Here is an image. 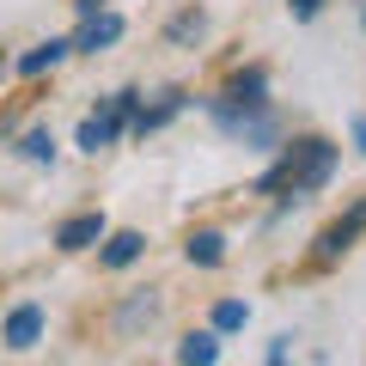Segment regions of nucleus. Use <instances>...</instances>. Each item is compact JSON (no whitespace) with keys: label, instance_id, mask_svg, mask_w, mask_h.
Wrapping results in <instances>:
<instances>
[{"label":"nucleus","instance_id":"7","mask_svg":"<svg viewBox=\"0 0 366 366\" xmlns=\"http://www.w3.org/2000/svg\"><path fill=\"white\" fill-rule=\"evenodd\" d=\"M110 43H122V19H117V13H98V19H86V25H79L74 49H79V55H104Z\"/></svg>","mask_w":366,"mask_h":366},{"label":"nucleus","instance_id":"14","mask_svg":"<svg viewBox=\"0 0 366 366\" xmlns=\"http://www.w3.org/2000/svg\"><path fill=\"white\" fill-rule=\"evenodd\" d=\"M183 257L202 262V269H220V262H226V238L220 232H189V238H183Z\"/></svg>","mask_w":366,"mask_h":366},{"label":"nucleus","instance_id":"13","mask_svg":"<svg viewBox=\"0 0 366 366\" xmlns=\"http://www.w3.org/2000/svg\"><path fill=\"white\" fill-rule=\"evenodd\" d=\"M141 250H147L141 232H110L98 257H104V269H129V262H141Z\"/></svg>","mask_w":366,"mask_h":366},{"label":"nucleus","instance_id":"5","mask_svg":"<svg viewBox=\"0 0 366 366\" xmlns=\"http://www.w3.org/2000/svg\"><path fill=\"white\" fill-rule=\"evenodd\" d=\"M183 110H189V92H183V86L159 92V104H141V117H134V134H141V141H147V134H159V129H165V122H177Z\"/></svg>","mask_w":366,"mask_h":366},{"label":"nucleus","instance_id":"4","mask_svg":"<svg viewBox=\"0 0 366 366\" xmlns=\"http://www.w3.org/2000/svg\"><path fill=\"white\" fill-rule=\"evenodd\" d=\"M220 98H226L232 110H269V74H262V67H244V74L226 79Z\"/></svg>","mask_w":366,"mask_h":366},{"label":"nucleus","instance_id":"11","mask_svg":"<svg viewBox=\"0 0 366 366\" xmlns=\"http://www.w3.org/2000/svg\"><path fill=\"white\" fill-rule=\"evenodd\" d=\"M202 37H208V13H202V6H183V13L165 25V43H177V49H196Z\"/></svg>","mask_w":366,"mask_h":366},{"label":"nucleus","instance_id":"3","mask_svg":"<svg viewBox=\"0 0 366 366\" xmlns=\"http://www.w3.org/2000/svg\"><path fill=\"white\" fill-rule=\"evenodd\" d=\"M159 312H165V293H159V287H141V293H129V300L117 305V317H110V330H117V336H141V330L153 324Z\"/></svg>","mask_w":366,"mask_h":366},{"label":"nucleus","instance_id":"10","mask_svg":"<svg viewBox=\"0 0 366 366\" xmlns=\"http://www.w3.org/2000/svg\"><path fill=\"white\" fill-rule=\"evenodd\" d=\"M43 336V305H13L6 312V348H37Z\"/></svg>","mask_w":366,"mask_h":366},{"label":"nucleus","instance_id":"17","mask_svg":"<svg viewBox=\"0 0 366 366\" xmlns=\"http://www.w3.org/2000/svg\"><path fill=\"white\" fill-rule=\"evenodd\" d=\"M287 13L305 25V19H317V13H324V0H287Z\"/></svg>","mask_w":366,"mask_h":366},{"label":"nucleus","instance_id":"2","mask_svg":"<svg viewBox=\"0 0 366 366\" xmlns=\"http://www.w3.org/2000/svg\"><path fill=\"white\" fill-rule=\"evenodd\" d=\"M360 232H366V196L354 202V208L342 214V220H330L324 232H317V250H312V262H336V257H348Z\"/></svg>","mask_w":366,"mask_h":366},{"label":"nucleus","instance_id":"19","mask_svg":"<svg viewBox=\"0 0 366 366\" xmlns=\"http://www.w3.org/2000/svg\"><path fill=\"white\" fill-rule=\"evenodd\" d=\"M74 6H79V19H98V13H104V0H74Z\"/></svg>","mask_w":366,"mask_h":366},{"label":"nucleus","instance_id":"8","mask_svg":"<svg viewBox=\"0 0 366 366\" xmlns=\"http://www.w3.org/2000/svg\"><path fill=\"white\" fill-rule=\"evenodd\" d=\"M122 129H129V122H122L117 110L104 104V110H98V117H86V122H79V153H104V147L117 141Z\"/></svg>","mask_w":366,"mask_h":366},{"label":"nucleus","instance_id":"12","mask_svg":"<svg viewBox=\"0 0 366 366\" xmlns=\"http://www.w3.org/2000/svg\"><path fill=\"white\" fill-rule=\"evenodd\" d=\"M177 360L183 366H214L220 360V330H189V336L177 342Z\"/></svg>","mask_w":366,"mask_h":366},{"label":"nucleus","instance_id":"20","mask_svg":"<svg viewBox=\"0 0 366 366\" xmlns=\"http://www.w3.org/2000/svg\"><path fill=\"white\" fill-rule=\"evenodd\" d=\"M354 147H360V153H366V117L354 122Z\"/></svg>","mask_w":366,"mask_h":366},{"label":"nucleus","instance_id":"21","mask_svg":"<svg viewBox=\"0 0 366 366\" xmlns=\"http://www.w3.org/2000/svg\"><path fill=\"white\" fill-rule=\"evenodd\" d=\"M360 31H366V6H360Z\"/></svg>","mask_w":366,"mask_h":366},{"label":"nucleus","instance_id":"1","mask_svg":"<svg viewBox=\"0 0 366 366\" xmlns=\"http://www.w3.org/2000/svg\"><path fill=\"white\" fill-rule=\"evenodd\" d=\"M330 177H336V141H324V134H305V141L281 147V159H274V165L257 177V189H262V196H281V214H287L293 202L317 196Z\"/></svg>","mask_w":366,"mask_h":366},{"label":"nucleus","instance_id":"18","mask_svg":"<svg viewBox=\"0 0 366 366\" xmlns=\"http://www.w3.org/2000/svg\"><path fill=\"white\" fill-rule=\"evenodd\" d=\"M287 348H293L287 336H274V342H269V366H287Z\"/></svg>","mask_w":366,"mask_h":366},{"label":"nucleus","instance_id":"6","mask_svg":"<svg viewBox=\"0 0 366 366\" xmlns=\"http://www.w3.org/2000/svg\"><path fill=\"white\" fill-rule=\"evenodd\" d=\"M104 238H110L104 214H74V220L55 226V244L61 250H92V244H104Z\"/></svg>","mask_w":366,"mask_h":366},{"label":"nucleus","instance_id":"9","mask_svg":"<svg viewBox=\"0 0 366 366\" xmlns=\"http://www.w3.org/2000/svg\"><path fill=\"white\" fill-rule=\"evenodd\" d=\"M67 55H74V37H49V43H37V49H25V55H19V74H25V79H37V74H49V67H61Z\"/></svg>","mask_w":366,"mask_h":366},{"label":"nucleus","instance_id":"15","mask_svg":"<svg viewBox=\"0 0 366 366\" xmlns=\"http://www.w3.org/2000/svg\"><path fill=\"white\" fill-rule=\"evenodd\" d=\"M250 324V305L244 300H220L214 305V330H220V336H232V330H244Z\"/></svg>","mask_w":366,"mask_h":366},{"label":"nucleus","instance_id":"16","mask_svg":"<svg viewBox=\"0 0 366 366\" xmlns=\"http://www.w3.org/2000/svg\"><path fill=\"white\" fill-rule=\"evenodd\" d=\"M19 153H25V159H37V165H49V159H55V134H49V129H25Z\"/></svg>","mask_w":366,"mask_h":366}]
</instances>
